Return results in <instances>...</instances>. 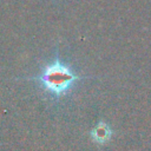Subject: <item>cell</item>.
<instances>
[{
    "mask_svg": "<svg viewBox=\"0 0 151 151\" xmlns=\"http://www.w3.org/2000/svg\"><path fill=\"white\" fill-rule=\"evenodd\" d=\"M77 79L78 77L70 68V66L63 64L58 59L44 67L41 74L38 78L41 86L54 97L64 96L72 87Z\"/></svg>",
    "mask_w": 151,
    "mask_h": 151,
    "instance_id": "1",
    "label": "cell"
},
{
    "mask_svg": "<svg viewBox=\"0 0 151 151\" xmlns=\"http://www.w3.org/2000/svg\"><path fill=\"white\" fill-rule=\"evenodd\" d=\"M111 136H112V130L104 122L98 123L96 125V127H93V130L91 131V137H92L93 142H96L98 144L107 143L111 139Z\"/></svg>",
    "mask_w": 151,
    "mask_h": 151,
    "instance_id": "2",
    "label": "cell"
}]
</instances>
